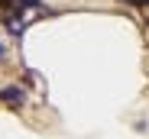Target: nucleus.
Instances as JSON below:
<instances>
[{"instance_id":"f257e3e1","label":"nucleus","mask_w":149,"mask_h":139,"mask_svg":"<svg viewBox=\"0 0 149 139\" xmlns=\"http://www.w3.org/2000/svg\"><path fill=\"white\" fill-rule=\"evenodd\" d=\"M0 97H3L7 104H19V100H23V91H19V87H3Z\"/></svg>"},{"instance_id":"f03ea898","label":"nucleus","mask_w":149,"mask_h":139,"mask_svg":"<svg viewBox=\"0 0 149 139\" xmlns=\"http://www.w3.org/2000/svg\"><path fill=\"white\" fill-rule=\"evenodd\" d=\"M0 58H3V45H0Z\"/></svg>"}]
</instances>
